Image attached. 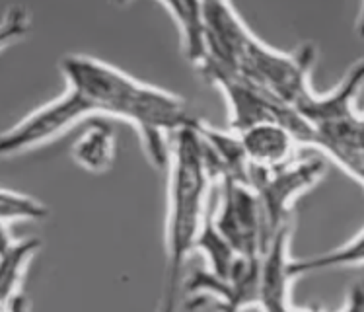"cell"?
I'll return each instance as SVG.
<instances>
[{"mask_svg": "<svg viewBox=\"0 0 364 312\" xmlns=\"http://www.w3.org/2000/svg\"><path fill=\"white\" fill-rule=\"evenodd\" d=\"M67 92L41 105L0 139L4 156L36 149L88 118L125 119L142 145H158L186 123L187 105L176 94L136 80L109 63L70 53L60 59Z\"/></svg>", "mask_w": 364, "mask_h": 312, "instance_id": "6da1fadb", "label": "cell"}, {"mask_svg": "<svg viewBox=\"0 0 364 312\" xmlns=\"http://www.w3.org/2000/svg\"><path fill=\"white\" fill-rule=\"evenodd\" d=\"M199 121V119H197ZM197 121L179 131L171 142L170 166H168V213H166V291L178 293L183 277L187 258L195 252V246L207 221V203L210 186L216 184L208 168L205 145Z\"/></svg>", "mask_w": 364, "mask_h": 312, "instance_id": "7a4b0ae2", "label": "cell"}, {"mask_svg": "<svg viewBox=\"0 0 364 312\" xmlns=\"http://www.w3.org/2000/svg\"><path fill=\"white\" fill-rule=\"evenodd\" d=\"M363 84L364 61H358L337 88L329 94L314 92L296 112L312 127L314 147L364 186V113L355 110Z\"/></svg>", "mask_w": 364, "mask_h": 312, "instance_id": "3957f363", "label": "cell"}, {"mask_svg": "<svg viewBox=\"0 0 364 312\" xmlns=\"http://www.w3.org/2000/svg\"><path fill=\"white\" fill-rule=\"evenodd\" d=\"M323 174L326 164L321 158H306L298 162L294 160L275 170H250V186L259 197L263 211L267 248L271 240L277 236V232L290 224V207L294 199L316 186L323 178Z\"/></svg>", "mask_w": 364, "mask_h": 312, "instance_id": "277c9868", "label": "cell"}, {"mask_svg": "<svg viewBox=\"0 0 364 312\" xmlns=\"http://www.w3.org/2000/svg\"><path fill=\"white\" fill-rule=\"evenodd\" d=\"M213 221L240 258L255 260L267 250L265 221L259 197L250 184L224 178Z\"/></svg>", "mask_w": 364, "mask_h": 312, "instance_id": "5b68a950", "label": "cell"}, {"mask_svg": "<svg viewBox=\"0 0 364 312\" xmlns=\"http://www.w3.org/2000/svg\"><path fill=\"white\" fill-rule=\"evenodd\" d=\"M289 240L290 224L277 232L271 244L261 256L259 293L257 305L263 312H321V311H300L292 308L289 298V287L292 277L289 274Z\"/></svg>", "mask_w": 364, "mask_h": 312, "instance_id": "8992f818", "label": "cell"}, {"mask_svg": "<svg viewBox=\"0 0 364 312\" xmlns=\"http://www.w3.org/2000/svg\"><path fill=\"white\" fill-rule=\"evenodd\" d=\"M252 168L275 170L296 160L298 139L281 123H261L240 133Z\"/></svg>", "mask_w": 364, "mask_h": 312, "instance_id": "52a82bcc", "label": "cell"}, {"mask_svg": "<svg viewBox=\"0 0 364 312\" xmlns=\"http://www.w3.org/2000/svg\"><path fill=\"white\" fill-rule=\"evenodd\" d=\"M162 6L178 24L186 59L197 71H201L210 57L205 4L203 2H164Z\"/></svg>", "mask_w": 364, "mask_h": 312, "instance_id": "ba28073f", "label": "cell"}, {"mask_svg": "<svg viewBox=\"0 0 364 312\" xmlns=\"http://www.w3.org/2000/svg\"><path fill=\"white\" fill-rule=\"evenodd\" d=\"M73 156L84 170L94 174L107 170L115 156V135L109 123L100 118L94 119V123L73 145Z\"/></svg>", "mask_w": 364, "mask_h": 312, "instance_id": "9c48e42d", "label": "cell"}, {"mask_svg": "<svg viewBox=\"0 0 364 312\" xmlns=\"http://www.w3.org/2000/svg\"><path fill=\"white\" fill-rule=\"evenodd\" d=\"M2 232H4V242H2V268H0V295H2V303H6L8 298L20 293L18 287L31 256L39 250V240L38 238L12 240L4 227Z\"/></svg>", "mask_w": 364, "mask_h": 312, "instance_id": "30bf717a", "label": "cell"}, {"mask_svg": "<svg viewBox=\"0 0 364 312\" xmlns=\"http://www.w3.org/2000/svg\"><path fill=\"white\" fill-rule=\"evenodd\" d=\"M195 250L205 254L208 274L216 279H220V281H230L232 274L238 266L240 256L232 248L230 242L216 229L215 221H213V209H208L207 221L203 224V231L199 234Z\"/></svg>", "mask_w": 364, "mask_h": 312, "instance_id": "8fae6325", "label": "cell"}, {"mask_svg": "<svg viewBox=\"0 0 364 312\" xmlns=\"http://www.w3.org/2000/svg\"><path fill=\"white\" fill-rule=\"evenodd\" d=\"M355 266H364V231L358 232L350 242L339 246L335 250L302 258V260H290L289 274L292 279H296L300 275L312 274V271L331 268H355Z\"/></svg>", "mask_w": 364, "mask_h": 312, "instance_id": "7c38bea8", "label": "cell"}, {"mask_svg": "<svg viewBox=\"0 0 364 312\" xmlns=\"http://www.w3.org/2000/svg\"><path fill=\"white\" fill-rule=\"evenodd\" d=\"M49 217V209L41 201L30 195L18 194L12 189H2L0 195V219L2 227L18 221H43Z\"/></svg>", "mask_w": 364, "mask_h": 312, "instance_id": "4fadbf2b", "label": "cell"}, {"mask_svg": "<svg viewBox=\"0 0 364 312\" xmlns=\"http://www.w3.org/2000/svg\"><path fill=\"white\" fill-rule=\"evenodd\" d=\"M30 28V14L26 12V8L22 6H10L8 12L2 18V28H0V39H2V45H6L10 41V38L14 36H23Z\"/></svg>", "mask_w": 364, "mask_h": 312, "instance_id": "5bb4252c", "label": "cell"}, {"mask_svg": "<svg viewBox=\"0 0 364 312\" xmlns=\"http://www.w3.org/2000/svg\"><path fill=\"white\" fill-rule=\"evenodd\" d=\"M345 312H364V283H358L350 289L349 303Z\"/></svg>", "mask_w": 364, "mask_h": 312, "instance_id": "9a60e30c", "label": "cell"}, {"mask_svg": "<svg viewBox=\"0 0 364 312\" xmlns=\"http://www.w3.org/2000/svg\"><path fill=\"white\" fill-rule=\"evenodd\" d=\"M2 312H30V301L26 295L18 293L12 298H8L6 303H2Z\"/></svg>", "mask_w": 364, "mask_h": 312, "instance_id": "2e32d148", "label": "cell"}, {"mask_svg": "<svg viewBox=\"0 0 364 312\" xmlns=\"http://www.w3.org/2000/svg\"><path fill=\"white\" fill-rule=\"evenodd\" d=\"M160 312H178V293H164Z\"/></svg>", "mask_w": 364, "mask_h": 312, "instance_id": "e0dca14e", "label": "cell"}, {"mask_svg": "<svg viewBox=\"0 0 364 312\" xmlns=\"http://www.w3.org/2000/svg\"><path fill=\"white\" fill-rule=\"evenodd\" d=\"M218 311L220 312H240L238 308H232V306H223V305H218Z\"/></svg>", "mask_w": 364, "mask_h": 312, "instance_id": "ac0fdd59", "label": "cell"}]
</instances>
